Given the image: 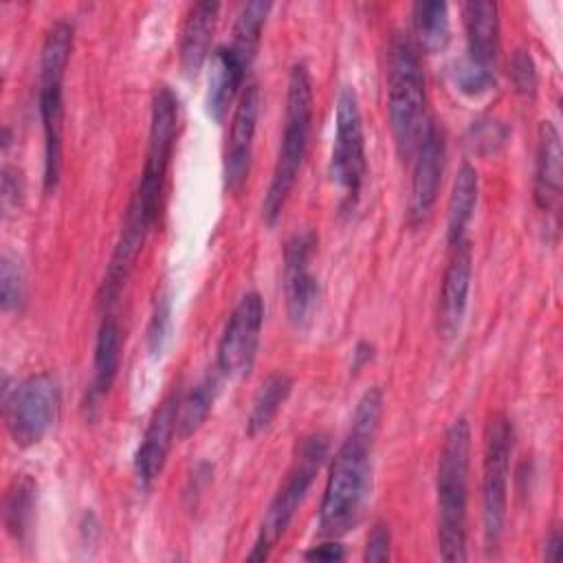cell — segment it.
<instances>
[{
	"instance_id": "cell-1",
	"label": "cell",
	"mask_w": 563,
	"mask_h": 563,
	"mask_svg": "<svg viewBox=\"0 0 563 563\" xmlns=\"http://www.w3.org/2000/svg\"><path fill=\"white\" fill-rule=\"evenodd\" d=\"M383 405L378 387L367 389L356 402L350 431L330 462L319 506V532L323 537H341L361 519L372 488V446L380 427Z\"/></svg>"
},
{
	"instance_id": "cell-2",
	"label": "cell",
	"mask_w": 563,
	"mask_h": 563,
	"mask_svg": "<svg viewBox=\"0 0 563 563\" xmlns=\"http://www.w3.org/2000/svg\"><path fill=\"white\" fill-rule=\"evenodd\" d=\"M471 424L453 420L446 429L435 473L438 493V550L444 561L466 559V506H468Z\"/></svg>"
},
{
	"instance_id": "cell-3",
	"label": "cell",
	"mask_w": 563,
	"mask_h": 563,
	"mask_svg": "<svg viewBox=\"0 0 563 563\" xmlns=\"http://www.w3.org/2000/svg\"><path fill=\"white\" fill-rule=\"evenodd\" d=\"M312 125V81L308 66L303 62L292 64L286 88V112L284 132L279 139V150L275 167L271 174L268 189L262 200V218L266 224H275L286 207V200L297 183L299 169L303 165Z\"/></svg>"
},
{
	"instance_id": "cell-4",
	"label": "cell",
	"mask_w": 563,
	"mask_h": 563,
	"mask_svg": "<svg viewBox=\"0 0 563 563\" xmlns=\"http://www.w3.org/2000/svg\"><path fill=\"white\" fill-rule=\"evenodd\" d=\"M424 70L411 37L394 35L387 51V117L400 161H411L424 132Z\"/></svg>"
},
{
	"instance_id": "cell-5",
	"label": "cell",
	"mask_w": 563,
	"mask_h": 563,
	"mask_svg": "<svg viewBox=\"0 0 563 563\" xmlns=\"http://www.w3.org/2000/svg\"><path fill=\"white\" fill-rule=\"evenodd\" d=\"M73 51V24L57 20L48 26L40 51V119L44 130V191H55L62 172L64 75Z\"/></svg>"
},
{
	"instance_id": "cell-6",
	"label": "cell",
	"mask_w": 563,
	"mask_h": 563,
	"mask_svg": "<svg viewBox=\"0 0 563 563\" xmlns=\"http://www.w3.org/2000/svg\"><path fill=\"white\" fill-rule=\"evenodd\" d=\"M328 449H330V440L321 431H314V433L301 438V442L297 444L292 464L286 471L284 482L279 484L275 497L271 499V504L264 512V519H262L257 539L253 543V550L249 554V561H264L271 556V550L284 537V532L290 526L292 517L297 515L308 488L312 486L321 464L325 462Z\"/></svg>"
},
{
	"instance_id": "cell-7",
	"label": "cell",
	"mask_w": 563,
	"mask_h": 563,
	"mask_svg": "<svg viewBox=\"0 0 563 563\" xmlns=\"http://www.w3.org/2000/svg\"><path fill=\"white\" fill-rule=\"evenodd\" d=\"M515 446V429L504 411H493L484 424L482 460V519L486 548H497L508 510V477Z\"/></svg>"
},
{
	"instance_id": "cell-8",
	"label": "cell",
	"mask_w": 563,
	"mask_h": 563,
	"mask_svg": "<svg viewBox=\"0 0 563 563\" xmlns=\"http://www.w3.org/2000/svg\"><path fill=\"white\" fill-rule=\"evenodd\" d=\"M328 174L330 180L339 187L343 205L352 207L361 194L367 174V158L358 99L354 88L350 86H343L336 99L334 143L330 152Z\"/></svg>"
},
{
	"instance_id": "cell-9",
	"label": "cell",
	"mask_w": 563,
	"mask_h": 563,
	"mask_svg": "<svg viewBox=\"0 0 563 563\" xmlns=\"http://www.w3.org/2000/svg\"><path fill=\"white\" fill-rule=\"evenodd\" d=\"M59 385L53 374L40 372L4 391V422L11 440L26 449L37 444L59 413Z\"/></svg>"
},
{
	"instance_id": "cell-10",
	"label": "cell",
	"mask_w": 563,
	"mask_h": 563,
	"mask_svg": "<svg viewBox=\"0 0 563 563\" xmlns=\"http://www.w3.org/2000/svg\"><path fill=\"white\" fill-rule=\"evenodd\" d=\"M178 130V97L169 86H158L152 99L150 112V134L147 152L141 172V180L134 189V196L141 198L152 211L158 213L165 176L169 169L174 143Z\"/></svg>"
},
{
	"instance_id": "cell-11",
	"label": "cell",
	"mask_w": 563,
	"mask_h": 563,
	"mask_svg": "<svg viewBox=\"0 0 563 563\" xmlns=\"http://www.w3.org/2000/svg\"><path fill=\"white\" fill-rule=\"evenodd\" d=\"M264 325V299L260 292H246L235 303L222 330L216 356V369L227 378H242L251 372Z\"/></svg>"
},
{
	"instance_id": "cell-12",
	"label": "cell",
	"mask_w": 563,
	"mask_h": 563,
	"mask_svg": "<svg viewBox=\"0 0 563 563\" xmlns=\"http://www.w3.org/2000/svg\"><path fill=\"white\" fill-rule=\"evenodd\" d=\"M317 249L314 229L295 231L284 246V295L288 321L303 328L319 301V282L310 271V260Z\"/></svg>"
},
{
	"instance_id": "cell-13",
	"label": "cell",
	"mask_w": 563,
	"mask_h": 563,
	"mask_svg": "<svg viewBox=\"0 0 563 563\" xmlns=\"http://www.w3.org/2000/svg\"><path fill=\"white\" fill-rule=\"evenodd\" d=\"M156 218H158V213L152 211L141 198H136V196L130 198L114 251L110 255L101 288H99L101 306H110L119 299V295L125 286V279L130 277V273L136 264V257H139Z\"/></svg>"
},
{
	"instance_id": "cell-14",
	"label": "cell",
	"mask_w": 563,
	"mask_h": 563,
	"mask_svg": "<svg viewBox=\"0 0 563 563\" xmlns=\"http://www.w3.org/2000/svg\"><path fill=\"white\" fill-rule=\"evenodd\" d=\"M260 117V86L249 81L238 99L231 117V128L227 136L224 158H222V180L227 191H238L246 178L253 156V139Z\"/></svg>"
},
{
	"instance_id": "cell-15",
	"label": "cell",
	"mask_w": 563,
	"mask_h": 563,
	"mask_svg": "<svg viewBox=\"0 0 563 563\" xmlns=\"http://www.w3.org/2000/svg\"><path fill=\"white\" fill-rule=\"evenodd\" d=\"M413 156L416 163L411 176L407 218L411 227H420L435 205L444 169V132L442 128H438L435 121H427Z\"/></svg>"
},
{
	"instance_id": "cell-16",
	"label": "cell",
	"mask_w": 563,
	"mask_h": 563,
	"mask_svg": "<svg viewBox=\"0 0 563 563\" xmlns=\"http://www.w3.org/2000/svg\"><path fill=\"white\" fill-rule=\"evenodd\" d=\"M180 391L172 389L154 409L150 424L143 433V440L134 455V473L143 488H150L161 475L172 440L176 435V413H178Z\"/></svg>"
},
{
	"instance_id": "cell-17",
	"label": "cell",
	"mask_w": 563,
	"mask_h": 563,
	"mask_svg": "<svg viewBox=\"0 0 563 563\" xmlns=\"http://www.w3.org/2000/svg\"><path fill=\"white\" fill-rule=\"evenodd\" d=\"M473 277V246L464 238L451 246V260L442 275L438 299V330L444 339H453L464 321L468 290Z\"/></svg>"
},
{
	"instance_id": "cell-18",
	"label": "cell",
	"mask_w": 563,
	"mask_h": 563,
	"mask_svg": "<svg viewBox=\"0 0 563 563\" xmlns=\"http://www.w3.org/2000/svg\"><path fill=\"white\" fill-rule=\"evenodd\" d=\"M563 150L561 134L552 121H541L537 134V154H534V183L532 196L534 205L543 213H559L561 187H563Z\"/></svg>"
},
{
	"instance_id": "cell-19",
	"label": "cell",
	"mask_w": 563,
	"mask_h": 563,
	"mask_svg": "<svg viewBox=\"0 0 563 563\" xmlns=\"http://www.w3.org/2000/svg\"><path fill=\"white\" fill-rule=\"evenodd\" d=\"M466 31V57L471 64L497 73L499 55V9L490 0H471L462 4Z\"/></svg>"
},
{
	"instance_id": "cell-20",
	"label": "cell",
	"mask_w": 563,
	"mask_h": 563,
	"mask_svg": "<svg viewBox=\"0 0 563 563\" xmlns=\"http://www.w3.org/2000/svg\"><path fill=\"white\" fill-rule=\"evenodd\" d=\"M246 66L231 51V46H218L209 57V75H207V92H205V110L216 121L222 123L227 110L235 95L242 90Z\"/></svg>"
},
{
	"instance_id": "cell-21",
	"label": "cell",
	"mask_w": 563,
	"mask_h": 563,
	"mask_svg": "<svg viewBox=\"0 0 563 563\" xmlns=\"http://www.w3.org/2000/svg\"><path fill=\"white\" fill-rule=\"evenodd\" d=\"M220 4L218 2H196L189 7L178 42V59L185 77H196L205 62L211 57V37L216 29Z\"/></svg>"
},
{
	"instance_id": "cell-22",
	"label": "cell",
	"mask_w": 563,
	"mask_h": 563,
	"mask_svg": "<svg viewBox=\"0 0 563 563\" xmlns=\"http://www.w3.org/2000/svg\"><path fill=\"white\" fill-rule=\"evenodd\" d=\"M121 363V328L114 317H106L97 330L95 356H92V380L88 402L95 407L112 387Z\"/></svg>"
},
{
	"instance_id": "cell-23",
	"label": "cell",
	"mask_w": 563,
	"mask_h": 563,
	"mask_svg": "<svg viewBox=\"0 0 563 563\" xmlns=\"http://www.w3.org/2000/svg\"><path fill=\"white\" fill-rule=\"evenodd\" d=\"M479 194V178L471 163H462L451 187L446 205V242L449 246L464 240V231L473 220Z\"/></svg>"
},
{
	"instance_id": "cell-24",
	"label": "cell",
	"mask_w": 563,
	"mask_h": 563,
	"mask_svg": "<svg viewBox=\"0 0 563 563\" xmlns=\"http://www.w3.org/2000/svg\"><path fill=\"white\" fill-rule=\"evenodd\" d=\"M292 391V378L286 372H273L268 374L251 402V411L246 416V433L257 435L271 427L284 402L288 400Z\"/></svg>"
},
{
	"instance_id": "cell-25",
	"label": "cell",
	"mask_w": 563,
	"mask_h": 563,
	"mask_svg": "<svg viewBox=\"0 0 563 563\" xmlns=\"http://www.w3.org/2000/svg\"><path fill=\"white\" fill-rule=\"evenodd\" d=\"M220 372L207 374L202 380H198L187 396H180L178 402V413H176V438L187 440L194 435L202 422L207 420L213 400L218 396V385H220Z\"/></svg>"
},
{
	"instance_id": "cell-26",
	"label": "cell",
	"mask_w": 563,
	"mask_h": 563,
	"mask_svg": "<svg viewBox=\"0 0 563 563\" xmlns=\"http://www.w3.org/2000/svg\"><path fill=\"white\" fill-rule=\"evenodd\" d=\"M273 4L264 0H251L240 7L235 22H233V37H231V51L242 59V64L249 68L255 59V53L260 48L262 29L266 24V18L271 13Z\"/></svg>"
},
{
	"instance_id": "cell-27",
	"label": "cell",
	"mask_w": 563,
	"mask_h": 563,
	"mask_svg": "<svg viewBox=\"0 0 563 563\" xmlns=\"http://www.w3.org/2000/svg\"><path fill=\"white\" fill-rule=\"evenodd\" d=\"M416 48L438 53L449 44V9L440 0H422L411 7Z\"/></svg>"
},
{
	"instance_id": "cell-28",
	"label": "cell",
	"mask_w": 563,
	"mask_h": 563,
	"mask_svg": "<svg viewBox=\"0 0 563 563\" xmlns=\"http://www.w3.org/2000/svg\"><path fill=\"white\" fill-rule=\"evenodd\" d=\"M33 508H35V482L29 475H20L7 488L4 506H2L4 528L15 541H22L26 537L33 519Z\"/></svg>"
},
{
	"instance_id": "cell-29",
	"label": "cell",
	"mask_w": 563,
	"mask_h": 563,
	"mask_svg": "<svg viewBox=\"0 0 563 563\" xmlns=\"http://www.w3.org/2000/svg\"><path fill=\"white\" fill-rule=\"evenodd\" d=\"M510 139V128L495 119V117H482L477 121H473L466 130V145L471 147L473 154H497L499 150H504V145Z\"/></svg>"
},
{
	"instance_id": "cell-30",
	"label": "cell",
	"mask_w": 563,
	"mask_h": 563,
	"mask_svg": "<svg viewBox=\"0 0 563 563\" xmlns=\"http://www.w3.org/2000/svg\"><path fill=\"white\" fill-rule=\"evenodd\" d=\"M0 306L2 312H20L24 306V275L9 255H2L0 264Z\"/></svg>"
},
{
	"instance_id": "cell-31",
	"label": "cell",
	"mask_w": 563,
	"mask_h": 563,
	"mask_svg": "<svg viewBox=\"0 0 563 563\" xmlns=\"http://www.w3.org/2000/svg\"><path fill=\"white\" fill-rule=\"evenodd\" d=\"M169 334H172V299L167 292H161L147 323V352L152 354V358H158L163 354L169 341Z\"/></svg>"
},
{
	"instance_id": "cell-32",
	"label": "cell",
	"mask_w": 563,
	"mask_h": 563,
	"mask_svg": "<svg viewBox=\"0 0 563 563\" xmlns=\"http://www.w3.org/2000/svg\"><path fill=\"white\" fill-rule=\"evenodd\" d=\"M510 81L517 95L521 97H534L537 92V66L528 48H517L510 57Z\"/></svg>"
},
{
	"instance_id": "cell-33",
	"label": "cell",
	"mask_w": 563,
	"mask_h": 563,
	"mask_svg": "<svg viewBox=\"0 0 563 563\" xmlns=\"http://www.w3.org/2000/svg\"><path fill=\"white\" fill-rule=\"evenodd\" d=\"M391 548V532L385 521H376L367 534L365 543V561H387Z\"/></svg>"
},
{
	"instance_id": "cell-34",
	"label": "cell",
	"mask_w": 563,
	"mask_h": 563,
	"mask_svg": "<svg viewBox=\"0 0 563 563\" xmlns=\"http://www.w3.org/2000/svg\"><path fill=\"white\" fill-rule=\"evenodd\" d=\"M22 194H24V185H22L20 172L11 165H4L2 167V209H4V216H9L11 211H15L20 207Z\"/></svg>"
},
{
	"instance_id": "cell-35",
	"label": "cell",
	"mask_w": 563,
	"mask_h": 563,
	"mask_svg": "<svg viewBox=\"0 0 563 563\" xmlns=\"http://www.w3.org/2000/svg\"><path fill=\"white\" fill-rule=\"evenodd\" d=\"M303 556L308 561H341L345 556V552H343V548L339 543L330 541V543H321V545L310 548Z\"/></svg>"
},
{
	"instance_id": "cell-36",
	"label": "cell",
	"mask_w": 563,
	"mask_h": 563,
	"mask_svg": "<svg viewBox=\"0 0 563 563\" xmlns=\"http://www.w3.org/2000/svg\"><path fill=\"white\" fill-rule=\"evenodd\" d=\"M372 356H374V345L367 343V341H358L356 347H354V352H352V358H354V361H352V369L358 372L365 363L372 361Z\"/></svg>"
},
{
	"instance_id": "cell-37",
	"label": "cell",
	"mask_w": 563,
	"mask_h": 563,
	"mask_svg": "<svg viewBox=\"0 0 563 563\" xmlns=\"http://www.w3.org/2000/svg\"><path fill=\"white\" fill-rule=\"evenodd\" d=\"M561 532H559V528H552L550 530V534H548V539H545V550H543V556L548 559V561H559V556H561Z\"/></svg>"
}]
</instances>
